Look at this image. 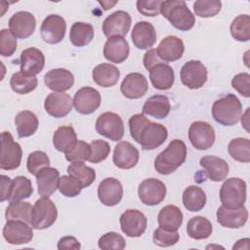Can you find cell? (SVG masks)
<instances>
[{"label": "cell", "mask_w": 250, "mask_h": 250, "mask_svg": "<svg viewBox=\"0 0 250 250\" xmlns=\"http://www.w3.org/2000/svg\"><path fill=\"white\" fill-rule=\"evenodd\" d=\"M187 158V146L182 140H173L154 159V168L161 175L174 173Z\"/></svg>", "instance_id": "6da1fadb"}, {"label": "cell", "mask_w": 250, "mask_h": 250, "mask_svg": "<svg viewBox=\"0 0 250 250\" xmlns=\"http://www.w3.org/2000/svg\"><path fill=\"white\" fill-rule=\"evenodd\" d=\"M160 13L175 28L181 31L191 29L195 23V18L185 1H162L160 5Z\"/></svg>", "instance_id": "7a4b0ae2"}, {"label": "cell", "mask_w": 250, "mask_h": 250, "mask_svg": "<svg viewBox=\"0 0 250 250\" xmlns=\"http://www.w3.org/2000/svg\"><path fill=\"white\" fill-rule=\"evenodd\" d=\"M242 115V104L233 94H228L215 101L212 105L214 120L224 126L235 125Z\"/></svg>", "instance_id": "3957f363"}, {"label": "cell", "mask_w": 250, "mask_h": 250, "mask_svg": "<svg viewBox=\"0 0 250 250\" xmlns=\"http://www.w3.org/2000/svg\"><path fill=\"white\" fill-rule=\"evenodd\" d=\"M220 200L227 208L243 206L246 201V183L240 178L227 179L221 186Z\"/></svg>", "instance_id": "277c9868"}, {"label": "cell", "mask_w": 250, "mask_h": 250, "mask_svg": "<svg viewBox=\"0 0 250 250\" xmlns=\"http://www.w3.org/2000/svg\"><path fill=\"white\" fill-rule=\"evenodd\" d=\"M21 157L22 150L20 144L14 141L10 132H2L0 168L2 170H15L21 165Z\"/></svg>", "instance_id": "5b68a950"}, {"label": "cell", "mask_w": 250, "mask_h": 250, "mask_svg": "<svg viewBox=\"0 0 250 250\" xmlns=\"http://www.w3.org/2000/svg\"><path fill=\"white\" fill-rule=\"evenodd\" d=\"M57 217L58 210L55 203L49 197L42 196L34 203L31 227L36 229H48L56 222Z\"/></svg>", "instance_id": "8992f818"}, {"label": "cell", "mask_w": 250, "mask_h": 250, "mask_svg": "<svg viewBox=\"0 0 250 250\" xmlns=\"http://www.w3.org/2000/svg\"><path fill=\"white\" fill-rule=\"evenodd\" d=\"M96 131L106 139L117 142L124 136V123L117 113L106 111L98 117L96 121Z\"/></svg>", "instance_id": "52a82bcc"}, {"label": "cell", "mask_w": 250, "mask_h": 250, "mask_svg": "<svg viewBox=\"0 0 250 250\" xmlns=\"http://www.w3.org/2000/svg\"><path fill=\"white\" fill-rule=\"evenodd\" d=\"M182 83L189 89H199L207 81V68L197 60L187 62L180 72Z\"/></svg>", "instance_id": "ba28073f"}, {"label": "cell", "mask_w": 250, "mask_h": 250, "mask_svg": "<svg viewBox=\"0 0 250 250\" xmlns=\"http://www.w3.org/2000/svg\"><path fill=\"white\" fill-rule=\"evenodd\" d=\"M138 195L141 202L145 205H158L166 196V187L164 183L158 179H146L138 188Z\"/></svg>", "instance_id": "9c48e42d"}, {"label": "cell", "mask_w": 250, "mask_h": 250, "mask_svg": "<svg viewBox=\"0 0 250 250\" xmlns=\"http://www.w3.org/2000/svg\"><path fill=\"white\" fill-rule=\"evenodd\" d=\"M65 20L59 15H49L40 26V35L44 42L48 44L60 43L65 35Z\"/></svg>", "instance_id": "30bf717a"}, {"label": "cell", "mask_w": 250, "mask_h": 250, "mask_svg": "<svg viewBox=\"0 0 250 250\" xmlns=\"http://www.w3.org/2000/svg\"><path fill=\"white\" fill-rule=\"evenodd\" d=\"M29 225L20 220H7L3 228L5 240L13 245H21L30 242L33 238V230Z\"/></svg>", "instance_id": "8fae6325"}, {"label": "cell", "mask_w": 250, "mask_h": 250, "mask_svg": "<svg viewBox=\"0 0 250 250\" xmlns=\"http://www.w3.org/2000/svg\"><path fill=\"white\" fill-rule=\"evenodd\" d=\"M167 137L168 131L164 125L149 121L142 130L137 143L144 150H152L160 146Z\"/></svg>", "instance_id": "7c38bea8"}, {"label": "cell", "mask_w": 250, "mask_h": 250, "mask_svg": "<svg viewBox=\"0 0 250 250\" xmlns=\"http://www.w3.org/2000/svg\"><path fill=\"white\" fill-rule=\"evenodd\" d=\"M131 16L129 13L119 10L108 17L103 22V32L107 38L123 37L131 27Z\"/></svg>", "instance_id": "4fadbf2b"}, {"label": "cell", "mask_w": 250, "mask_h": 250, "mask_svg": "<svg viewBox=\"0 0 250 250\" xmlns=\"http://www.w3.org/2000/svg\"><path fill=\"white\" fill-rule=\"evenodd\" d=\"M188 139L194 148L198 150L208 149L215 142L214 128L207 122L195 121L189 126Z\"/></svg>", "instance_id": "5bb4252c"}, {"label": "cell", "mask_w": 250, "mask_h": 250, "mask_svg": "<svg viewBox=\"0 0 250 250\" xmlns=\"http://www.w3.org/2000/svg\"><path fill=\"white\" fill-rule=\"evenodd\" d=\"M121 230L129 237H139L146 229L147 220L143 212L137 209L126 210L119 219Z\"/></svg>", "instance_id": "9a60e30c"}, {"label": "cell", "mask_w": 250, "mask_h": 250, "mask_svg": "<svg viewBox=\"0 0 250 250\" xmlns=\"http://www.w3.org/2000/svg\"><path fill=\"white\" fill-rule=\"evenodd\" d=\"M102 98L98 90L92 87H82L76 91L73 98V105L81 114H91L101 105Z\"/></svg>", "instance_id": "2e32d148"}, {"label": "cell", "mask_w": 250, "mask_h": 250, "mask_svg": "<svg viewBox=\"0 0 250 250\" xmlns=\"http://www.w3.org/2000/svg\"><path fill=\"white\" fill-rule=\"evenodd\" d=\"M73 100L68 94L63 92L50 93L44 102V108L46 112L55 118H62L66 116L72 109Z\"/></svg>", "instance_id": "e0dca14e"}, {"label": "cell", "mask_w": 250, "mask_h": 250, "mask_svg": "<svg viewBox=\"0 0 250 250\" xmlns=\"http://www.w3.org/2000/svg\"><path fill=\"white\" fill-rule=\"evenodd\" d=\"M35 27L36 20L27 11L17 12L9 20V29L17 38H28L33 34Z\"/></svg>", "instance_id": "ac0fdd59"}, {"label": "cell", "mask_w": 250, "mask_h": 250, "mask_svg": "<svg viewBox=\"0 0 250 250\" xmlns=\"http://www.w3.org/2000/svg\"><path fill=\"white\" fill-rule=\"evenodd\" d=\"M98 197L105 206L117 205L123 197V188L121 183L115 178L104 179L98 187Z\"/></svg>", "instance_id": "d6986e66"}, {"label": "cell", "mask_w": 250, "mask_h": 250, "mask_svg": "<svg viewBox=\"0 0 250 250\" xmlns=\"http://www.w3.org/2000/svg\"><path fill=\"white\" fill-rule=\"evenodd\" d=\"M121 93L128 99H140L148 90V83L146 76L139 72H132L125 76L120 85Z\"/></svg>", "instance_id": "ffe728a7"}, {"label": "cell", "mask_w": 250, "mask_h": 250, "mask_svg": "<svg viewBox=\"0 0 250 250\" xmlns=\"http://www.w3.org/2000/svg\"><path fill=\"white\" fill-rule=\"evenodd\" d=\"M139 150L129 142H119L113 151V163L120 169H131L138 164Z\"/></svg>", "instance_id": "44dd1931"}, {"label": "cell", "mask_w": 250, "mask_h": 250, "mask_svg": "<svg viewBox=\"0 0 250 250\" xmlns=\"http://www.w3.org/2000/svg\"><path fill=\"white\" fill-rule=\"evenodd\" d=\"M218 223L228 229H238L243 227L248 220V211L244 206L230 209L220 206L217 210Z\"/></svg>", "instance_id": "7402d4cb"}, {"label": "cell", "mask_w": 250, "mask_h": 250, "mask_svg": "<svg viewBox=\"0 0 250 250\" xmlns=\"http://www.w3.org/2000/svg\"><path fill=\"white\" fill-rule=\"evenodd\" d=\"M156 31L154 26L146 21H138L131 32L132 41L138 49L146 50L152 47L156 42Z\"/></svg>", "instance_id": "603a6c76"}, {"label": "cell", "mask_w": 250, "mask_h": 250, "mask_svg": "<svg viewBox=\"0 0 250 250\" xmlns=\"http://www.w3.org/2000/svg\"><path fill=\"white\" fill-rule=\"evenodd\" d=\"M20 64L21 72L35 76L42 71L45 65L44 54L34 47L24 49L21 54Z\"/></svg>", "instance_id": "cb8c5ba5"}, {"label": "cell", "mask_w": 250, "mask_h": 250, "mask_svg": "<svg viewBox=\"0 0 250 250\" xmlns=\"http://www.w3.org/2000/svg\"><path fill=\"white\" fill-rule=\"evenodd\" d=\"M158 57L164 62H170L180 60L185 52V45L182 39L175 35H169L163 38L157 49Z\"/></svg>", "instance_id": "d4e9b609"}, {"label": "cell", "mask_w": 250, "mask_h": 250, "mask_svg": "<svg viewBox=\"0 0 250 250\" xmlns=\"http://www.w3.org/2000/svg\"><path fill=\"white\" fill-rule=\"evenodd\" d=\"M44 83L54 92H64L73 86L74 76L65 68H55L44 75Z\"/></svg>", "instance_id": "484cf974"}, {"label": "cell", "mask_w": 250, "mask_h": 250, "mask_svg": "<svg viewBox=\"0 0 250 250\" xmlns=\"http://www.w3.org/2000/svg\"><path fill=\"white\" fill-rule=\"evenodd\" d=\"M130 53L129 44L124 37H111L104 46V57L114 63H121L127 60Z\"/></svg>", "instance_id": "4316f807"}, {"label": "cell", "mask_w": 250, "mask_h": 250, "mask_svg": "<svg viewBox=\"0 0 250 250\" xmlns=\"http://www.w3.org/2000/svg\"><path fill=\"white\" fill-rule=\"evenodd\" d=\"M199 164L206 171L208 178L213 182H221L229 174V164L218 156L205 155L200 159Z\"/></svg>", "instance_id": "83f0119b"}, {"label": "cell", "mask_w": 250, "mask_h": 250, "mask_svg": "<svg viewBox=\"0 0 250 250\" xmlns=\"http://www.w3.org/2000/svg\"><path fill=\"white\" fill-rule=\"evenodd\" d=\"M60 172L54 167H45L36 175V183L38 192L41 196L49 197L52 195L59 186Z\"/></svg>", "instance_id": "f1b7e54d"}, {"label": "cell", "mask_w": 250, "mask_h": 250, "mask_svg": "<svg viewBox=\"0 0 250 250\" xmlns=\"http://www.w3.org/2000/svg\"><path fill=\"white\" fill-rule=\"evenodd\" d=\"M149 79L155 89L168 90L174 84L175 73L169 64L162 62L149 70Z\"/></svg>", "instance_id": "f546056e"}, {"label": "cell", "mask_w": 250, "mask_h": 250, "mask_svg": "<svg viewBox=\"0 0 250 250\" xmlns=\"http://www.w3.org/2000/svg\"><path fill=\"white\" fill-rule=\"evenodd\" d=\"M92 77L95 83L101 87H112L117 83L120 77V71L111 63H101L94 67Z\"/></svg>", "instance_id": "4dcf8cb0"}, {"label": "cell", "mask_w": 250, "mask_h": 250, "mask_svg": "<svg viewBox=\"0 0 250 250\" xmlns=\"http://www.w3.org/2000/svg\"><path fill=\"white\" fill-rule=\"evenodd\" d=\"M171 109L170 101L167 96L155 95L148 98L143 106V114L154 117L156 119H164L168 116Z\"/></svg>", "instance_id": "1f68e13d"}, {"label": "cell", "mask_w": 250, "mask_h": 250, "mask_svg": "<svg viewBox=\"0 0 250 250\" xmlns=\"http://www.w3.org/2000/svg\"><path fill=\"white\" fill-rule=\"evenodd\" d=\"M157 221L160 228L176 231L182 226L183 213L179 207L170 204L159 211Z\"/></svg>", "instance_id": "d6a6232c"}, {"label": "cell", "mask_w": 250, "mask_h": 250, "mask_svg": "<svg viewBox=\"0 0 250 250\" xmlns=\"http://www.w3.org/2000/svg\"><path fill=\"white\" fill-rule=\"evenodd\" d=\"M15 124L20 138L32 136L38 129L39 121L37 116L29 110L20 111L15 117Z\"/></svg>", "instance_id": "836d02e7"}, {"label": "cell", "mask_w": 250, "mask_h": 250, "mask_svg": "<svg viewBox=\"0 0 250 250\" xmlns=\"http://www.w3.org/2000/svg\"><path fill=\"white\" fill-rule=\"evenodd\" d=\"M206 194L197 186H189L183 192V204L189 212H198L206 204Z\"/></svg>", "instance_id": "e575fe53"}, {"label": "cell", "mask_w": 250, "mask_h": 250, "mask_svg": "<svg viewBox=\"0 0 250 250\" xmlns=\"http://www.w3.org/2000/svg\"><path fill=\"white\" fill-rule=\"evenodd\" d=\"M94 38V27L92 24L82 21L74 22L69 31V40L75 47H84Z\"/></svg>", "instance_id": "d590c367"}, {"label": "cell", "mask_w": 250, "mask_h": 250, "mask_svg": "<svg viewBox=\"0 0 250 250\" xmlns=\"http://www.w3.org/2000/svg\"><path fill=\"white\" fill-rule=\"evenodd\" d=\"M212 231L211 222L202 216L192 217L187 224V232L192 239H206L211 235Z\"/></svg>", "instance_id": "8d00e7d4"}, {"label": "cell", "mask_w": 250, "mask_h": 250, "mask_svg": "<svg viewBox=\"0 0 250 250\" xmlns=\"http://www.w3.org/2000/svg\"><path fill=\"white\" fill-rule=\"evenodd\" d=\"M77 142L76 133L71 126H61L53 135V145L58 151L65 152Z\"/></svg>", "instance_id": "74e56055"}, {"label": "cell", "mask_w": 250, "mask_h": 250, "mask_svg": "<svg viewBox=\"0 0 250 250\" xmlns=\"http://www.w3.org/2000/svg\"><path fill=\"white\" fill-rule=\"evenodd\" d=\"M38 80L34 75H28L21 71L15 72L10 79V86L14 92L20 95H25L34 91Z\"/></svg>", "instance_id": "f35d334b"}, {"label": "cell", "mask_w": 250, "mask_h": 250, "mask_svg": "<svg viewBox=\"0 0 250 250\" xmlns=\"http://www.w3.org/2000/svg\"><path fill=\"white\" fill-rule=\"evenodd\" d=\"M33 207L29 202L13 201L6 209L5 217L7 220H20L31 225Z\"/></svg>", "instance_id": "ab89813d"}, {"label": "cell", "mask_w": 250, "mask_h": 250, "mask_svg": "<svg viewBox=\"0 0 250 250\" xmlns=\"http://www.w3.org/2000/svg\"><path fill=\"white\" fill-rule=\"evenodd\" d=\"M229 154L234 160L242 163L250 162V141L247 138L232 139L228 146Z\"/></svg>", "instance_id": "60d3db41"}, {"label": "cell", "mask_w": 250, "mask_h": 250, "mask_svg": "<svg viewBox=\"0 0 250 250\" xmlns=\"http://www.w3.org/2000/svg\"><path fill=\"white\" fill-rule=\"evenodd\" d=\"M33 193L31 181L24 176H18L12 182L9 201H20L28 198Z\"/></svg>", "instance_id": "b9f144b4"}, {"label": "cell", "mask_w": 250, "mask_h": 250, "mask_svg": "<svg viewBox=\"0 0 250 250\" xmlns=\"http://www.w3.org/2000/svg\"><path fill=\"white\" fill-rule=\"evenodd\" d=\"M67 173L68 175L77 178L81 182L83 188L91 186L96 179L95 170L86 166L84 162H72L67 167Z\"/></svg>", "instance_id": "7bdbcfd3"}, {"label": "cell", "mask_w": 250, "mask_h": 250, "mask_svg": "<svg viewBox=\"0 0 250 250\" xmlns=\"http://www.w3.org/2000/svg\"><path fill=\"white\" fill-rule=\"evenodd\" d=\"M231 36L240 42L250 39V17L248 15L237 16L230 23Z\"/></svg>", "instance_id": "ee69618b"}, {"label": "cell", "mask_w": 250, "mask_h": 250, "mask_svg": "<svg viewBox=\"0 0 250 250\" xmlns=\"http://www.w3.org/2000/svg\"><path fill=\"white\" fill-rule=\"evenodd\" d=\"M82 188L83 186L81 182L71 175H64L60 178L58 189L62 195L66 197L77 196L81 192Z\"/></svg>", "instance_id": "f6af8a7d"}, {"label": "cell", "mask_w": 250, "mask_h": 250, "mask_svg": "<svg viewBox=\"0 0 250 250\" xmlns=\"http://www.w3.org/2000/svg\"><path fill=\"white\" fill-rule=\"evenodd\" d=\"M91 153L90 145L82 140H77L71 148L64 152L65 159L72 162H84L89 159Z\"/></svg>", "instance_id": "bcb514c9"}, {"label": "cell", "mask_w": 250, "mask_h": 250, "mask_svg": "<svg viewBox=\"0 0 250 250\" xmlns=\"http://www.w3.org/2000/svg\"><path fill=\"white\" fill-rule=\"evenodd\" d=\"M222 8L219 0H197L193 3L194 14L200 18L215 17Z\"/></svg>", "instance_id": "7dc6e473"}, {"label": "cell", "mask_w": 250, "mask_h": 250, "mask_svg": "<svg viewBox=\"0 0 250 250\" xmlns=\"http://www.w3.org/2000/svg\"><path fill=\"white\" fill-rule=\"evenodd\" d=\"M98 245L103 250L117 249L122 250L126 247V241L124 237L115 231H109L103 234L99 240Z\"/></svg>", "instance_id": "c3c4849f"}, {"label": "cell", "mask_w": 250, "mask_h": 250, "mask_svg": "<svg viewBox=\"0 0 250 250\" xmlns=\"http://www.w3.org/2000/svg\"><path fill=\"white\" fill-rule=\"evenodd\" d=\"M50 164V159L48 155L41 150H35L31 152L26 161V168L28 172L36 176L43 168L48 167Z\"/></svg>", "instance_id": "681fc988"}, {"label": "cell", "mask_w": 250, "mask_h": 250, "mask_svg": "<svg viewBox=\"0 0 250 250\" xmlns=\"http://www.w3.org/2000/svg\"><path fill=\"white\" fill-rule=\"evenodd\" d=\"M179 239L180 234L177 230L172 231L159 227L153 231V243L159 247H169L175 245L179 241Z\"/></svg>", "instance_id": "f907efd6"}, {"label": "cell", "mask_w": 250, "mask_h": 250, "mask_svg": "<svg viewBox=\"0 0 250 250\" xmlns=\"http://www.w3.org/2000/svg\"><path fill=\"white\" fill-rule=\"evenodd\" d=\"M91 153L88 159L91 163H100L105 160L110 152V146L107 142L103 140H95L90 144Z\"/></svg>", "instance_id": "816d5d0a"}, {"label": "cell", "mask_w": 250, "mask_h": 250, "mask_svg": "<svg viewBox=\"0 0 250 250\" xmlns=\"http://www.w3.org/2000/svg\"><path fill=\"white\" fill-rule=\"evenodd\" d=\"M17 50V37L10 29L0 31V54L3 57H11Z\"/></svg>", "instance_id": "f5cc1de1"}, {"label": "cell", "mask_w": 250, "mask_h": 250, "mask_svg": "<svg viewBox=\"0 0 250 250\" xmlns=\"http://www.w3.org/2000/svg\"><path fill=\"white\" fill-rule=\"evenodd\" d=\"M231 86L241 96L245 98L250 97V75L247 72L236 74L231 79Z\"/></svg>", "instance_id": "db71d44e"}, {"label": "cell", "mask_w": 250, "mask_h": 250, "mask_svg": "<svg viewBox=\"0 0 250 250\" xmlns=\"http://www.w3.org/2000/svg\"><path fill=\"white\" fill-rule=\"evenodd\" d=\"M160 0H139L137 1V10L146 17H155L160 14Z\"/></svg>", "instance_id": "11a10c76"}, {"label": "cell", "mask_w": 250, "mask_h": 250, "mask_svg": "<svg viewBox=\"0 0 250 250\" xmlns=\"http://www.w3.org/2000/svg\"><path fill=\"white\" fill-rule=\"evenodd\" d=\"M148 122H149V120L144 114H141V113L134 114L130 117V119H129L130 135L135 142L138 141L142 130Z\"/></svg>", "instance_id": "9f6ffc18"}, {"label": "cell", "mask_w": 250, "mask_h": 250, "mask_svg": "<svg viewBox=\"0 0 250 250\" xmlns=\"http://www.w3.org/2000/svg\"><path fill=\"white\" fill-rule=\"evenodd\" d=\"M143 62H144V66L146 67V69L150 70V69H151L152 67H154L156 64L162 63V62H164L158 57L156 49H149V50L146 51V54L144 55Z\"/></svg>", "instance_id": "6f0895ef"}, {"label": "cell", "mask_w": 250, "mask_h": 250, "mask_svg": "<svg viewBox=\"0 0 250 250\" xmlns=\"http://www.w3.org/2000/svg\"><path fill=\"white\" fill-rule=\"evenodd\" d=\"M81 244L74 236H63L58 242V249H80Z\"/></svg>", "instance_id": "680465c9"}, {"label": "cell", "mask_w": 250, "mask_h": 250, "mask_svg": "<svg viewBox=\"0 0 250 250\" xmlns=\"http://www.w3.org/2000/svg\"><path fill=\"white\" fill-rule=\"evenodd\" d=\"M13 180L6 175H1V201L9 199Z\"/></svg>", "instance_id": "91938a15"}, {"label": "cell", "mask_w": 250, "mask_h": 250, "mask_svg": "<svg viewBox=\"0 0 250 250\" xmlns=\"http://www.w3.org/2000/svg\"><path fill=\"white\" fill-rule=\"evenodd\" d=\"M99 3L104 7V10H108L110 9L112 6H114L117 1H113V2H109V1H99Z\"/></svg>", "instance_id": "94428289"}, {"label": "cell", "mask_w": 250, "mask_h": 250, "mask_svg": "<svg viewBox=\"0 0 250 250\" xmlns=\"http://www.w3.org/2000/svg\"><path fill=\"white\" fill-rule=\"evenodd\" d=\"M249 109H250L249 107L246 109L245 116L241 118V119H244V118H245V121H244V120H241V123H242V125L244 126V128H245L247 131H248V127H247V126H248V113H249Z\"/></svg>", "instance_id": "6125c7cd"}]
</instances>
